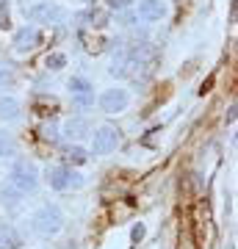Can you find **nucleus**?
<instances>
[{
	"label": "nucleus",
	"instance_id": "nucleus-1",
	"mask_svg": "<svg viewBox=\"0 0 238 249\" xmlns=\"http://www.w3.org/2000/svg\"><path fill=\"white\" fill-rule=\"evenodd\" d=\"M31 227H34L39 235L50 238V235H58L64 227V213L58 205H42L34 216H31Z\"/></svg>",
	"mask_w": 238,
	"mask_h": 249
},
{
	"label": "nucleus",
	"instance_id": "nucleus-2",
	"mask_svg": "<svg viewBox=\"0 0 238 249\" xmlns=\"http://www.w3.org/2000/svg\"><path fill=\"white\" fill-rule=\"evenodd\" d=\"M9 186L17 188L22 196L36 191L39 188V172H36V166L25 158H17L14 166H11V172H9Z\"/></svg>",
	"mask_w": 238,
	"mask_h": 249
},
{
	"label": "nucleus",
	"instance_id": "nucleus-3",
	"mask_svg": "<svg viewBox=\"0 0 238 249\" xmlns=\"http://www.w3.org/2000/svg\"><path fill=\"white\" fill-rule=\"evenodd\" d=\"M44 180L53 191H70V188H80L86 183V178L80 172L70 169V166H50L44 172Z\"/></svg>",
	"mask_w": 238,
	"mask_h": 249
},
{
	"label": "nucleus",
	"instance_id": "nucleus-4",
	"mask_svg": "<svg viewBox=\"0 0 238 249\" xmlns=\"http://www.w3.org/2000/svg\"><path fill=\"white\" fill-rule=\"evenodd\" d=\"M25 14H28L31 22H44V25H55V22H61L64 19V9L61 6H55V3H50V0H42V3L28 6Z\"/></svg>",
	"mask_w": 238,
	"mask_h": 249
},
{
	"label": "nucleus",
	"instance_id": "nucleus-5",
	"mask_svg": "<svg viewBox=\"0 0 238 249\" xmlns=\"http://www.w3.org/2000/svg\"><path fill=\"white\" fill-rule=\"evenodd\" d=\"M119 147V130L111 127V124H103L100 130H94V139H92V155H108Z\"/></svg>",
	"mask_w": 238,
	"mask_h": 249
},
{
	"label": "nucleus",
	"instance_id": "nucleus-6",
	"mask_svg": "<svg viewBox=\"0 0 238 249\" xmlns=\"http://www.w3.org/2000/svg\"><path fill=\"white\" fill-rule=\"evenodd\" d=\"M128 103H130V94L125 89H106L100 94V108L106 114H122L128 108Z\"/></svg>",
	"mask_w": 238,
	"mask_h": 249
},
{
	"label": "nucleus",
	"instance_id": "nucleus-7",
	"mask_svg": "<svg viewBox=\"0 0 238 249\" xmlns=\"http://www.w3.org/2000/svg\"><path fill=\"white\" fill-rule=\"evenodd\" d=\"M136 17L144 19V22H161L166 17V3L164 0H139Z\"/></svg>",
	"mask_w": 238,
	"mask_h": 249
},
{
	"label": "nucleus",
	"instance_id": "nucleus-8",
	"mask_svg": "<svg viewBox=\"0 0 238 249\" xmlns=\"http://www.w3.org/2000/svg\"><path fill=\"white\" fill-rule=\"evenodd\" d=\"M39 42H42V34H39V28H34V25L19 28L17 34H14V47H17L19 53H28V50H34Z\"/></svg>",
	"mask_w": 238,
	"mask_h": 249
},
{
	"label": "nucleus",
	"instance_id": "nucleus-9",
	"mask_svg": "<svg viewBox=\"0 0 238 249\" xmlns=\"http://www.w3.org/2000/svg\"><path fill=\"white\" fill-rule=\"evenodd\" d=\"M22 116V108L14 97H0V119L3 122H17Z\"/></svg>",
	"mask_w": 238,
	"mask_h": 249
},
{
	"label": "nucleus",
	"instance_id": "nucleus-10",
	"mask_svg": "<svg viewBox=\"0 0 238 249\" xmlns=\"http://www.w3.org/2000/svg\"><path fill=\"white\" fill-rule=\"evenodd\" d=\"M89 130H92V127H89V119H83V116H75V119H70V122L64 124V136H67V139H75V142L83 139Z\"/></svg>",
	"mask_w": 238,
	"mask_h": 249
},
{
	"label": "nucleus",
	"instance_id": "nucleus-11",
	"mask_svg": "<svg viewBox=\"0 0 238 249\" xmlns=\"http://www.w3.org/2000/svg\"><path fill=\"white\" fill-rule=\"evenodd\" d=\"M19 247H22L19 232L11 224H0V249H19Z\"/></svg>",
	"mask_w": 238,
	"mask_h": 249
},
{
	"label": "nucleus",
	"instance_id": "nucleus-12",
	"mask_svg": "<svg viewBox=\"0 0 238 249\" xmlns=\"http://www.w3.org/2000/svg\"><path fill=\"white\" fill-rule=\"evenodd\" d=\"M70 91H72V97H92L94 86H92L86 78H72L70 80Z\"/></svg>",
	"mask_w": 238,
	"mask_h": 249
},
{
	"label": "nucleus",
	"instance_id": "nucleus-13",
	"mask_svg": "<svg viewBox=\"0 0 238 249\" xmlns=\"http://www.w3.org/2000/svg\"><path fill=\"white\" fill-rule=\"evenodd\" d=\"M17 155V142H14V136L6 133V130H0V158H14Z\"/></svg>",
	"mask_w": 238,
	"mask_h": 249
},
{
	"label": "nucleus",
	"instance_id": "nucleus-14",
	"mask_svg": "<svg viewBox=\"0 0 238 249\" xmlns=\"http://www.w3.org/2000/svg\"><path fill=\"white\" fill-rule=\"evenodd\" d=\"M0 196H3V202H9L11 208H17V205L22 202V194H19L17 188H11V186H3V188H0Z\"/></svg>",
	"mask_w": 238,
	"mask_h": 249
},
{
	"label": "nucleus",
	"instance_id": "nucleus-15",
	"mask_svg": "<svg viewBox=\"0 0 238 249\" xmlns=\"http://www.w3.org/2000/svg\"><path fill=\"white\" fill-rule=\"evenodd\" d=\"M44 67H47V70H53V72L64 70V67H67V55H64V53H50L47 58H44Z\"/></svg>",
	"mask_w": 238,
	"mask_h": 249
},
{
	"label": "nucleus",
	"instance_id": "nucleus-16",
	"mask_svg": "<svg viewBox=\"0 0 238 249\" xmlns=\"http://www.w3.org/2000/svg\"><path fill=\"white\" fill-rule=\"evenodd\" d=\"M67 155H70V160H75V163H83V160L89 158V152L83 150V147H78V144H75V147H70V150H67Z\"/></svg>",
	"mask_w": 238,
	"mask_h": 249
},
{
	"label": "nucleus",
	"instance_id": "nucleus-17",
	"mask_svg": "<svg viewBox=\"0 0 238 249\" xmlns=\"http://www.w3.org/2000/svg\"><path fill=\"white\" fill-rule=\"evenodd\" d=\"M42 136H44V139H50V142H55V139H58V124H55V122L42 124Z\"/></svg>",
	"mask_w": 238,
	"mask_h": 249
},
{
	"label": "nucleus",
	"instance_id": "nucleus-18",
	"mask_svg": "<svg viewBox=\"0 0 238 249\" xmlns=\"http://www.w3.org/2000/svg\"><path fill=\"white\" fill-rule=\"evenodd\" d=\"M6 86H14V72L0 67V89H6Z\"/></svg>",
	"mask_w": 238,
	"mask_h": 249
},
{
	"label": "nucleus",
	"instance_id": "nucleus-19",
	"mask_svg": "<svg viewBox=\"0 0 238 249\" xmlns=\"http://www.w3.org/2000/svg\"><path fill=\"white\" fill-rule=\"evenodd\" d=\"M3 28H9V3L6 0H0V31Z\"/></svg>",
	"mask_w": 238,
	"mask_h": 249
},
{
	"label": "nucleus",
	"instance_id": "nucleus-20",
	"mask_svg": "<svg viewBox=\"0 0 238 249\" xmlns=\"http://www.w3.org/2000/svg\"><path fill=\"white\" fill-rule=\"evenodd\" d=\"M144 232H147V230H144V224H136V227H133V232H130V238L133 241H141V238H144Z\"/></svg>",
	"mask_w": 238,
	"mask_h": 249
},
{
	"label": "nucleus",
	"instance_id": "nucleus-21",
	"mask_svg": "<svg viewBox=\"0 0 238 249\" xmlns=\"http://www.w3.org/2000/svg\"><path fill=\"white\" fill-rule=\"evenodd\" d=\"M108 6H111V9H119V11H122L125 6H130V0H108Z\"/></svg>",
	"mask_w": 238,
	"mask_h": 249
},
{
	"label": "nucleus",
	"instance_id": "nucleus-22",
	"mask_svg": "<svg viewBox=\"0 0 238 249\" xmlns=\"http://www.w3.org/2000/svg\"><path fill=\"white\" fill-rule=\"evenodd\" d=\"M136 14H122V17H119V22H122V25H133V22H136Z\"/></svg>",
	"mask_w": 238,
	"mask_h": 249
},
{
	"label": "nucleus",
	"instance_id": "nucleus-23",
	"mask_svg": "<svg viewBox=\"0 0 238 249\" xmlns=\"http://www.w3.org/2000/svg\"><path fill=\"white\" fill-rule=\"evenodd\" d=\"M230 249H233V247H230Z\"/></svg>",
	"mask_w": 238,
	"mask_h": 249
}]
</instances>
